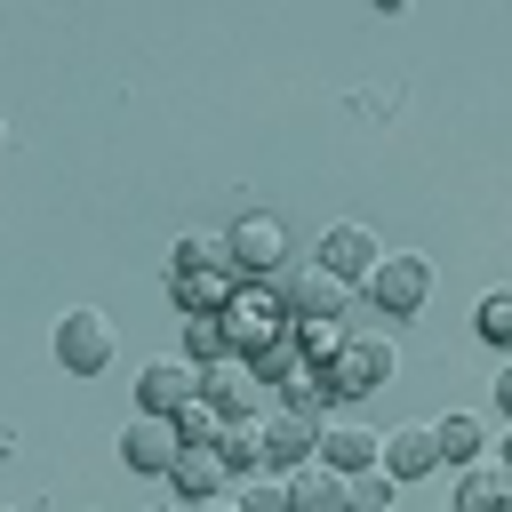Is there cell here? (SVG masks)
Masks as SVG:
<instances>
[{
    "label": "cell",
    "mask_w": 512,
    "mask_h": 512,
    "mask_svg": "<svg viewBox=\"0 0 512 512\" xmlns=\"http://www.w3.org/2000/svg\"><path fill=\"white\" fill-rule=\"evenodd\" d=\"M344 328H352V336H344V352L320 368V384H328V400H368V392L392 384L400 344H392V328H368V320H344Z\"/></svg>",
    "instance_id": "cell-1"
},
{
    "label": "cell",
    "mask_w": 512,
    "mask_h": 512,
    "mask_svg": "<svg viewBox=\"0 0 512 512\" xmlns=\"http://www.w3.org/2000/svg\"><path fill=\"white\" fill-rule=\"evenodd\" d=\"M224 336H232V360H256L280 336H296V320H288V304H280L272 280H240V296L224 304Z\"/></svg>",
    "instance_id": "cell-2"
},
{
    "label": "cell",
    "mask_w": 512,
    "mask_h": 512,
    "mask_svg": "<svg viewBox=\"0 0 512 512\" xmlns=\"http://www.w3.org/2000/svg\"><path fill=\"white\" fill-rule=\"evenodd\" d=\"M272 288H280L288 320H344V312H352V280H336L320 256H288Z\"/></svg>",
    "instance_id": "cell-3"
},
{
    "label": "cell",
    "mask_w": 512,
    "mask_h": 512,
    "mask_svg": "<svg viewBox=\"0 0 512 512\" xmlns=\"http://www.w3.org/2000/svg\"><path fill=\"white\" fill-rule=\"evenodd\" d=\"M368 304H376V320H416L432 304V256L424 248H392L376 264V280H368Z\"/></svg>",
    "instance_id": "cell-4"
},
{
    "label": "cell",
    "mask_w": 512,
    "mask_h": 512,
    "mask_svg": "<svg viewBox=\"0 0 512 512\" xmlns=\"http://www.w3.org/2000/svg\"><path fill=\"white\" fill-rule=\"evenodd\" d=\"M224 248H232L240 280H280V264H288V224H280L272 208H248V216L224 232Z\"/></svg>",
    "instance_id": "cell-5"
},
{
    "label": "cell",
    "mask_w": 512,
    "mask_h": 512,
    "mask_svg": "<svg viewBox=\"0 0 512 512\" xmlns=\"http://www.w3.org/2000/svg\"><path fill=\"white\" fill-rule=\"evenodd\" d=\"M56 360H64V376H104L112 368V320L96 304H72L56 320Z\"/></svg>",
    "instance_id": "cell-6"
},
{
    "label": "cell",
    "mask_w": 512,
    "mask_h": 512,
    "mask_svg": "<svg viewBox=\"0 0 512 512\" xmlns=\"http://www.w3.org/2000/svg\"><path fill=\"white\" fill-rule=\"evenodd\" d=\"M200 368L184 360V352H168V360H144V376H136V416H184L192 400H200Z\"/></svg>",
    "instance_id": "cell-7"
},
{
    "label": "cell",
    "mask_w": 512,
    "mask_h": 512,
    "mask_svg": "<svg viewBox=\"0 0 512 512\" xmlns=\"http://www.w3.org/2000/svg\"><path fill=\"white\" fill-rule=\"evenodd\" d=\"M384 256H392V248H384L368 224H328V232H320V264H328L336 280H376Z\"/></svg>",
    "instance_id": "cell-8"
},
{
    "label": "cell",
    "mask_w": 512,
    "mask_h": 512,
    "mask_svg": "<svg viewBox=\"0 0 512 512\" xmlns=\"http://www.w3.org/2000/svg\"><path fill=\"white\" fill-rule=\"evenodd\" d=\"M120 456H128V472H176V456H184V440H176V416H128V432H120Z\"/></svg>",
    "instance_id": "cell-9"
},
{
    "label": "cell",
    "mask_w": 512,
    "mask_h": 512,
    "mask_svg": "<svg viewBox=\"0 0 512 512\" xmlns=\"http://www.w3.org/2000/svg\"><path fill=\"white\" fill-rule=\"evenodd\" d=\"M168 296H176L184 312H224V304L240 296V264H232V256H216V264H192V272H168Z\"/></svg>",
    "instance_id": "cell-10"
},
{
    "label": "cell",
    "mask_w": 512,
    "mask_h": 512,
    "mask_svg": "<svg viewBox=\"0 0 512 512\" xmlns=\"http://www.w3.org/2000/svg\"><path fill=\"white\" fill-rule=\"evenodd\" d=\"M312 456H320V416H304V408L264 416V464L296 472V464H312Z\"/></svg>",
    "instance_id": "cell-11"
},
{
    "label": "cell",
    "mask_w": 512,
    "mask_h": 512,
    "mask_svg": "<svg viewBox=\"0 0 512 512\" xmlns=\"http://www.w3.org/2000/svg\"><path fill=\"white\" fill-rule=\"evenodd\" d=\"M320 464L344 472V480H352V472H376V464H384V432H368V424H352V416H344V424H320Z\"/></svg>",
    "instance_id": "cell-12"
},
{
    "label": "cell",
    "mask_w": 512,
    "mask_h": 512,
    "mask_svg": "<svg viewBox=\"0 0 512 512\" xmlns=\"http://www.w3.org/2000/svg\"><path fill=\"white\" fill-rule=\"evenodd\" d=\"M440 464V424H400V432H384V472L392 480H424Z\"/></svg>",
    "instance_id": "cell-13"
},
{
    "label": "cell",
    "mask_w": 512,
    "mask_h": 512,
    "mask_svg": "<svg viewBox=\"0 0 512 512\" xmlns=\"http://www.w3.org/2000/svg\"><path fill=\"white\" fill-rule=\"evenodd\" d=\"M168 480H176V496H184V504H208V496H232V464H224L216 448H184Z\"/></svg>",
    "instance_id": "cell-14"
},
{
    "label": "cell",
    "mask_w": 512,
    "mask_h": 512,
    "mask_svg": "<svg viewBox=\"0 0 512 512\" xmlns=\"http://www.w3.org/2000/svg\"><path fill=\"white\" fill-rule=\"evenodd\" d=\"M208 384H200V400H216L224 416H256V368L248 360H216V368H200Z\"/></svg>",
    "instance_id": "cell-15"
},
{
    "label": "cell",
    "mask_w": 512,
    "mask_h": 512,
    "mask_svg": "<svg viewBox=\"0 0 512 512\" xmlns=\"http://www.w3.org/2000/svg\"><path fill=\"white\" fill-rule=\"evenodd\" d=\"M288 512H344V472H328L320 456L288 472Z\"/></svg>",
    "instance_id": "cell-16"
},
{
    "label": "cell",
    "mask_w": 512,
    "mask_h": 512,
    "mask_svg": "<svg viewBox=\"0 0 512 512\" xmlns=\"http://www.w3.org/2000/svg\"><path fill=\"white\" fill-rule=\"evenodd\" d=\"M216 456L232 464V480H248V472L264 464V424H256V416H224V432H216Z\"/></svg>",
    "instance_id": "cell-17"
},
{
    "label": "cell",
    "mask_w": 512,
    "mask_h": 512,
    "mask_svg": "<svg viewBox=\"0 0 512 512\" xmlns=\"http://www.w3.org/2000/svg\"><path fill=\"white\" fill-rule=\"evenodd\" d=\"M504 496H512V472H504V464H464L456 512H504Z\"/></svg>",
    "instance_id": "cell-18"
},
{
    "label": "cell",
    "mask_w": 512,
    "mask_h": 512,
    "mask_svg": "<svg viewBox=\"0 0 512 512\" xmlns=\"http://www.w3.org/2000/svg\"><path fill=\"white\" fill-rule=\"evenodd\" d=\"M184 360H192V368H216V360H232L224 312H184Z\"/></svg>",
    "instance_id": "cell-19"
},
{
    "label": "cell",
    "mask_w": 512,
    "mask_h": 512,
    "mask_svg": "<svg viewBox=\"0 0 512 512\" xmlns=\"http://www.w3.org/2000/svg\"><path fill=\"white\" fill-rule=\"evenodd\" d=\"M480 448H488L480 416H472V408H448V416H440V456H448V464H480Z\"/></svg>",
    "instance_id": "cell-20"
},
{
    "label": "cell",
    "mask_w": 512,
    "mask_h": 512,
    "mask_svg": "<svg viewBox=\"0 0 512 512\" xmlns=\"http://www.w3.org/2000/svg\"><path fill=\"white\" fill-rule=\"evenodd\" d=\"M248 368H256V384H296L312 360H304V344H296V336H280V344H272V352H256Z\"/></svg>",
    "instance_id": "cell-21"
},
{
    "label": "cell",
    "mask_w": 512,
    "mask_h": 512,
    "mask_svg": "<svg viewBox=\"0 0 512 512\" xmlns=\"http://www.w3.org/2000/svg\"><path fill=\"white\" fill-rule=\"evenodd\" d=\"M232 496H240V512H288V472H248V480H232Z\"/></svg>",
    "instance_id": "cell-22"
},
{
    "label": "cell",
    "mask_w": 512,
    "mask_h": 512,
    "mask_svg": "<svg viewBox=\"0 0 512 512\" xmlns=\"http://www.w3.org/2000/svg\"><path fill=\"white\" fill-rule=\"evenodd\" d=\"M392 488H400V480H392L384 464H376V472H352V480H344V512H392Z\"/></svg>",
    "instance_id": "cell-23"
},
{
    "label": "cell",
    "mask_w": 512,
    "mask_h": 512,
    "mask_svg": "<svg viewBox=\"0 0 512 512\" xmlns=\"http://www.w3.org/2000/svg\"><path fill=\"white\" fill-rule=\"evenodd\" d=\"M344 336H352L344 320H296V344H304V360H312V368H328V360L344 352Z\"/></svg>",
    "instance_id": "cell-24"
},
{
    "label": "cell",
    "mask_w": 512,
    "mask_h": 512,
    "mask_svg": "<svg viewBox=\"0 0 512 512\" xmlns=\"http://www.w3.org/2000/svg\"><path fill=\"white\" fill-rule=\"evenodd\" d=\"M216 432H224V408H216V400H192V408L176 416V440H184V448H216Z\"/></svg>",
    "instance_id": "cell-25"
},
{
    "label": "cell",
    "mask_w": 512,
    "mask_h": 512,
    "mask_svg": "<svg viewBox=\"0 0 512 512\" xmlns=\"http://www.w3.org/2000/svg\"><path fill=\"white\" fill-rule=\"evenodd\" d=\"M496 352H512V288H496V296H480V320H472Z\"/></svg>",
    "instance_id": "cell-26"
},
{
    "label": "cell",
    "mask_w": 512,
    "mask_h": 512,
    "mask_svg": "<svg viewBox=\"0 0 512 512\" xmlns=\"http://www.w3.org/2000/svg\"><path fill=\"white\" fill-rule=\"evenodd\" d=\"M216 256H232L224 240H208V232H184L176 248H168V272H192V264H216Z\"/></svg>",
    "instance_id": "cell-27"
},
{
    "label": "cell",
    "mask_w": 512,
    "mask_h": 512,
    "mask_svg": "<svg viewBox=\"0 0 512 512\" xmlns=\"http://www.w3.org/2000/svg\"><path fill=\"white\" fill-rule=\"evenodd\" d=\"M496 408L512 416V360H504V376H496Z\"/></svg>",
    "instance_id": "cell-28"
},
{
    "label": "cell",
    "mask_w": 512,
    "mask_h": 512,
    "mask_svg": "<svg viewBox=\"0 0 512 512\" xmlns=\"http://www.w3.org/2000/svg\"><path fill=\"white\" fill-rule=\"evenodd\" d=\"M192 512H240V496H208V504H192Z\"/></svg>",
    "instance_id": "cell-29"
},
{
    "label": "cell",
    "mask_w": 512,
    "mask_h": 512,
    "mask_svg": "<svg viewBox=\"0 0 512 512\" xmlns=\"http://www.w3.org/2000/svg\"><path fill=\"white\" fill-rule=\"evenodd\" d=\"M504 472H512V432H504Z\"/></svg>",
    "instance_id": "cell-30"
},
{
    "label": "cell",
    "mask_w": 512,
    "mask_h": 512,
    "mask_svg": "<svg viewBox=\"0 0 512 512\" xmlns=\"http://www.w3.org/2000/svg\"><path fill=\"white\" fill-rule=\"evenodd\" d=\"M152 512H192V504H152Z\"/></svg>",
    "instance_id": "cell-31"
},
{
    "label": "cell",
    "mask_w": 512,
    "mask_h": 512,
    "mask_svg": "<svg viewBox=\"0 0 512 512\" xmlns=\"http://www.w3.org/2000/svg\"><path fill=\"white\" fill-rule=\"evenodd\" d=\"M504 512H512V496H504Z\"/></svg>",
    "instance_id": "cell-32"
}]
</instances>
